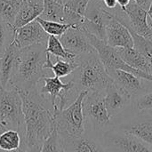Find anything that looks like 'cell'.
<instances>
[{"instance_id":"83f0119b","label":"cell","mask_w":152,"mask_h":152,"mask_svg":"<svg viewBox=\"0 0 152 152\" xmlns=\"http://www.w3.org/2000/svg\"><path fill=\"white\" fill-rule=\"evenodd\" d=\"M14 34L13 27L0 17V57L13 42Z\"/></svg>"},{"instance_id":"3957f363","label":"cell","mask_w":152,"mask_h":152,"mask_svg":"<svg viewBox=\"0 0 152 152\" xmlns=\"http://www.w3.org/2000/svg\"><path fill=\"white\" fill-rule=\"evenodd\" d=\"M77 69L72 73V102L82 92L104 93L113 82L96 51L76 57Z\"/></svg>"},{"instance_id":"8992f818","label":"cell","mask_w":152,"mask_h":152,"mask_svg":"<svg viewBox=\"0 0 152 152\" xmlns=\"http://www.w3.org/2000/svg\"><path fill=\"white\" fill-rule=\"evenodd\" d=\"M82 107L86 124L90 125V128L96 134L99 135L113 126L104 104V93L87 92Z\"/></svg>"},{"instance_id":"74e56055","label":"cell","mask_w":152,"mask_h":152,"mask_svg":"<svg viewBox=\"0 0 152 152\" xmlns=\"http://www.w3.org/2000/svg\"><path fill=\"white\" fill-rule=\"evenodd\" d=\"M0 152H6V151H4L3 150H1V149H0Z\"/></svg>"},{"instance_id":"4dcf8cb0","label":"cell","mask_w":152,"mask_h":152,"mask_svg":"<svg viewBox=\"0 0 152 152\" xmlns=\"http://www.w3.org/2000/svg\"><path fill=\"white\" fill-rule=\"evenodd\" d=\"M41 152H64L55 126L52 134L44 142Z\"/></svg>"},{"instance_id":"f35d334b","label":"cell","mask_w":152,"mask_h":152,"mask_svg":"<svg viewBox=\"0 0 152 152\" xmlns=\"http://www.w3.org/2000/svg\"><path fill=\"white\" fill-rule=\"evenodd\" d=\"M0 89H2V88H1V86H0Z\"/></svg>"},{"instance_id":"8fae6325","label":"cell","mask_w":152,"mask_h":152,"mask_svg":"<svg viewBox=\"0 0 152 152\" xmlns=\"http://www.w3.org/2000/svg\"><path fill=\"white\" fill-rule=\"evenodd\" d=\"M111 15L99 0H91L86 8L84 21L79 28L106 42V24Z\"/></svg>"},{"instance_id":"6da1fadb","label":"cell","mask_w":152,"mask_h":152,"mask_svg":"<svg viewBox=\"0 0 152 152\" xmlns=\"http://www.w3.org/2000/svg\"><path fill=\"white\" fill-rule=\"evenodd\" d=\"M19 94L22 100V111L26 126L23 142L43 144L52 134L55 126L53 110L48 107V102H51L48 98L41 95L38 89L19 92Z\"/></svg>"},{"instance_id":"484cf974","label":"cell","mask_w":152,"mask_h":152,"mask_svg":"<svg viewBox=\"0 0 152 152\" xmlns=\"http://www.w3.org/2000/svg\"><path fill=\"white\" fill-rule=\"evenodd\" d=\"M24 0H0V17L13 27L15 17Z\"/></svg>"},{"instance_id":"7a4b0ae2","label":"cell","mask_w":152,"mask_h":152,"mask_svg":"<svg viewBox=\"0 0 152 152\" xmlns=\"http://www.w3.org/2000/svg\"><path fill=\"white\" fill-rule=\"evenodd\" d=\"M46 54V45L42 44L20 49L15 69L9 82L10 87L19 92L37 89L38 83L45 77H49L51 71L45 68Z\"/></svg>"},{"instance_id":"52a82bcc","label":"cell","mask_w":152,"mask_h":152,"mask_svg":"<svg viewBox=\"0 0 152 152\" xmlns=\"http://www.w3.org/2000/svg\"><path fill=\"white\" fill-rule=\"evenodd\" d=\"M106 152H152V147L136 136L114 126L99 134Z\"/></svg>"},{"instance_id":"60d3db41","label":"cell","mask_w":152,"mask_h":152,"mask_svg":"<svg viewBox=\"0 0 152 152\" xmlns=\"http://www.w3.org/2000/svg\"></svg>"},{"instance_id":"603a6c76","label":"cell","mask_w":152,"mask_h":152,"mask_svg":"<svg viewBox=\"0 0 152 152\" xmlns=\"http://www.w3.org/2000/svg\"><path fill=\"white\" fill-rule=\"evenodd\" d=\"M47 53V52H46ZM77 63L76 60L74 61H66L60 58H56V61L53 62L51 54L47 53L46 54V61L45 64V68L46 69H50L53 75L57 77H65L74 72L77 69Z\"/></svg>"},{"instance_id":"ab89813d","label":"cell","mask_w":152,"mask_h":152,"mask_svg":"<svg viewBox=\"0 0 152 152\" xmlns=\"http://www.w3.org/2000/svg\"><path fill=\"white\" fill-rule=\"evenodd\" d=\"M13 152H16V151H13Z\"/></svg>"},{"instance_id":"836d02e7","label":"cell","mask_w":152,"mask_h":152,"mask_svg":"<svg viewBox=\"0 0 152 152\" xmlns=\"http://www.w3.org/2000/svg\"><path fill=\"white\" fill-rule=\"evenodd\" d=\"M133 2H134L135 4H137L138 5H140L141 7H142L143 9L147 10L150 8V5L151 4L152 0H132Z\"/></svg>"},{"instance_id":"5bb4252c","label":"cell","mask_w":152,"mask_h":152,"mask_svg":"<svg viewBox=\"0 0 152 152\" xmlns=\"http://www.w3.org/2000/svg\"><path fill=\"white\" fill-rule=\"evenodd\" d=\"M108 74L113 82L120 89L130 95L133 100L144 93L151 91L150 90V86L145 84V81L148 80H144L130 72L115 69L108 71Z\"/></svg>"},{"instance_id":"ba28073f","label":"cell","mask_w":152,"mask_h":152,"mask_svg":"<svg viewBox=\"0 0 152 152\" xmlns=\"http://www.w3.org/2000/svg\"><path fill=\"white\" fill-rule=\"evenodd\" d=\"M87 34V37L90 40V43L94 46V50L96 51L98 56L100 57L102 62L103 63L107 72L110 70H115V69H120V70H125L127 72H130L144 80H148L152 83V76L149 75L147 73H144L142 71H140L138 69H135L129 65H127L120 57L118 49L110 46L105 41H102L96 37Z\"/></svg>"},{"instance_id":"4fadbf2b","label":"cell","mask_w":152,"mask_h":152,"mask_svg":"<svg viewBox=\"0 0 152 152\" xmlns=\"http://www.w3.org/2000/svg\"><path fill=\"white\" fill-rule=\"evenodd\" d=\"M59 39L63 47L76 56L95 51L90 43L86 32L82 28L70 27Z\"/></svg>"},{"instance_id":"d590c367","label":"cell","mask_w":152,"mask_h":152,"mask_svg":"<svg viewBox=\"0 0 152 152\" xmlns=\"http://www.w3.org/2000/svg\"><path fill=\"white\" fill-rule=\"evenodd\" d=\"M148 16L151 18V27H152V2L151 4V5H150V8L148 9Z\"/></svg>"},{"instance_id":"1f68e13d","label":"cell","mask_w":152,"mask_h":152,"mask_svg":"<svg viewBox=\"0 0 152 152\" xmlns=\"http://www.w3.org/2000/svg\"><path fill=\"white\" fill-rule=\"evenodd\" d=\"M42 146V143H27L22 142L20 148L16 152H41Z\"/></svg>"},{"instance_id":"8d00e7d4","label":"cell","mask_w":152,"mask_h":152,"mask_svg":"<svg viewBox=\"0 0 152 152\" xmlns=\"http://www.w3.org/2000/svg\"><path fill=\"white\" fill-rule=\"evenodd\" d=\"M60 1H61V2H62L63 4H65V3H66V2H67L68 0H60Z\"/></svg>"},{"instance_id":"9a60e30c","label":"cell","mask_w":152,"mask_h":152,"mask_svg":"<svg viewBox=\"0 0 152 152\" xmlns=\"http://www.w3.org/2000/svg\"><path fill=\"white\" fill-rule=\"evenodd\" d=\"M48 38L49 35L36 20L16 29L12 43L18 48L23 49L37 44L47 45Z\"/></svg>"},{"instance_id":"cb8c5ba5","label":"cell","mask_w":152,"mask_h":152,"mask_svg":"<svg viewBox=\"0 0 152 152\" xmlns=\"http://www.w3.org/2000/svg\"><path fill=\"white\" fill-rule=\"evenodd\" d=\"M40 18L63 23L64 4L60 0H44V11Z\"/></svg>"},{"instance_id":"d6986e66","label":"cell","mask_w":152,"mask_h":152,"mask_svg":"<svg viewBox=\"0 0 152 152\" xmlns=\"http://www.w3.org/2000/svg\"><path fill=\"white\" fill-rule=\"evenodd\" d=\"M44 11V0H24L13 23L14 30L36 20Z\"/></svg>"},{"instance_id":"f546056e","label":"cell","mask_w":152,"mask_h":152,"mask_svg":"<svg viewBox=\"0 0 152 152\" xmlns=\"http://www.w3.org/2000/svg\"><path fill=\"white\" fill-rule=\"evenodd\" d=\"M132 105L135 111H152V90L134 98Z\"/></svg>"},{"instance_id":"ac0fdd59","label":"cell","mask_w":152,"mask_h":152,"mask_svg":"<svg viewBox=\"0 0 152 152\" xmlns=\"http://www.w3.org/2000/svg\"><path fill=\"white\" fill-rule=\"evenodd\" d=\"M106 43L114 48L134 47V39L129 29L113 15L106 24Z\"/></svg>"},{"instance_id":"9c48e42d","label":"cell","mask_w":152,"mask_h":152,"mask_svg":"<svg viewBox=\"0 0 152 152\" xmlns=\"http://www.w3.org/2000/svg\"><path fill=\"white\" fill-rule=\"evenodd\" d=\"M110 12L127 28L143 37L152 38V27L149 25L147 20L148 11L134 2L131 1L124 9L118 6Z\"/></svg>"},{"instance_id":"e575fe53","label":"cell","mask_w":152,"mask_h":152,"mask_svg":"<svg viewBox=\"0 0 152 152\" xmlns=\"http://www.w3.org/2000/svg\"><path fill=\"white\" fill-rule=\"evenodd\" d=\"M117 1H118V6H119L121 9H124V8H126V7L131 3L132 0H117Z\"/></svg>"},{"instance_id":"7c38bea8","label":"cell","mask_w":152,"mask_h":152,"mask_svg":"<svg viewBox=\"0 0 152 152\" xmlns=\"http://www.w3.org/2000/svg\"><path fill=\"white\" fill-rule=\"evenodd\" d=\"M113 126L126 133L133 134L152 147V113L135 111Z\"/></svg>"},{"instance_id":"2e32d148","label":"cell","mask_w":152,"mask_h":152,"mask_svg":"<svg viewBox=\"0 0 152 152\" xmlns=\"http://www.w3.org/2000/svg\"><path fill=\"white\" fill-rule=\"evenodd\" d=\"M133 103V99L112 82L104 92V104L110 118L123 113Z\"/></svg>"},{"instance_id":"ffe728a7","label":"cell","mask_w":152,"mask_h":152,"mask_svg":"<svg viewBox=\"0 0 152 152\" xmlns=\"http://www.w3.org/2000/svg\"><path fill=\"white\" fill-rule=\"evenodd\" d=\"M20 49L13 43L0 57V86L2 89H7L10 79L15 69Z\"/></svg>"},{"instance_id":"e0dca14e","label":"cell","mask_w":152,"mask_h":152,"mask_svg":"<svg viewBox=\"0 0 152 152\" xmlns=\"http://www.w3.org/2000/svg\"><path fill=\"white\" fill-rule=\"evenodd\" d=\"M64 152H106L102 147L99 135L89 131L86 126V133L79 137L61 140Z\"/></svg>"},{"instance_id":"44dd1931","label":"cell","mask_w":152,"mask_h":152,"mask_svg":"<svg viewBox=\"0 0 152 152\" xmlns=\"http://www.w3.org/2000/svg\"><path fill=\"white\" fill-rule=\"evenodd\" d=\"M91 0H68L64 4L63 23L71 27H81L86 8Z\"/></svg>"},{"instance_id":"30bf717a","label":"cell","mask_w":152,"mask_h":152,"mask_svg":"<svg viewBox=\"0 0 152 152\" xmlns=\"http://www.w3.org/2000/svg\"><path fill=\"white\" fill-rule=\"evenodd\" d=\"M44 86L38 89L41 95L48 98L51 102L53 110L57 109L63 110L72 103L71 92L73 90V83L69 80L63 83L57 77H45L43 78Z\"/></svg>"},{"instance_id":"7402d4cb","label":"cell","mask_w":152,"mask_h":152,"mask_svg":"<svg viewBox=\"0 0 152 152\" xmlns=\"http://www.w3.org/2000/svg\"><path fill=\"white\" fill-rule=\"evenodd\" d=\"M122 60L130 67L152 76L151 63L134 47L117 48Z\"/></svg>"},{"instance_id":"4316f807","label":"cell","mask_w":152,"mask_h":152,"mask_svg":"<svg viewBox=\"0 0 152 152\" xmlns=\"http://www.w3.org/2000/svg\"><path fill=\"white\" fill-rule=\"evenodd\" d=\"M46 52L55 58H60L66 61H74L77 57L76 55L69 53L63 47L60 39L54 36H49L46 45Z\"/></svg>"},{"instance_id":"f1b7e54d","label":"cell","mask_w":152,"mask_h":152,"mask_svg":"<svg viewBox=\"0 0 152 152\" xmlns=\"http://www.w3.org/2000/svg\"><path fill=\"white\" fill-rule=\"evenodd\" d=\"M37 20L41 25L43 29L49 36H54V37H57L58 38H60L66 32V30L71 27L70 25H68V24L52 21V20H46L40 17H38Z\"/></svg>"},{"instance_id":"d4e9b609","label":"cell","mask_w":152,"mask_h":152,"mask_svg":"<svg viewBox=\"0 0 152 152\" xmlns=\"http://www.w3.org/2000/svg\"><path fill=\"white\" fill-rule=\"evenodd\" d=\"M24 137L15 130H6L0 134V149L4 151L13 152L19 151Z\"/></svg>"},{"instance_id":"277c9868","label":"cell","mask_w":152,"mask_h":152,"mask_svg":"<svg viewBox=\"0 0 152 152\" xmlns=\"http://www.w3.org/2000/svg\"><path fill=\"white\" fill-rule=\"evenodd\" d=\"M87 92H82L77 99L63 110H53L54 126L61 140L82 136L86 131L83 113V100Z\"/></svg>"},{"instance_id":"5b68a950","label":"cell","mask_w":152,"mask_h":152,"mask_svg":"<svg viewBox=\"0 0 152 152\" xmlns=\"http://www.w3.org/2000/svg\"><path fill=\"white\" fill-rule=\"evenodd\" d=\"M6 130H15L25 138L26 126L22 100L19 92L13 87L0 89V134Z\"/></svg>"},{"instance_id":"d6a6232c","label":"cell","mask_w":152,"mask_h":152,"mask_svg":"<svg viewBox=\"0 0 152 152\" xmlns=\"http://www.w3.org/2000/svg\"><path fill=\"white\" fill-rule=\"evenodd\" d=\"M99 1L105 7V9L108 10L109 12H111V11L115 10L118 6L117 0H99Z\"/></svg>"}]
</instances>
